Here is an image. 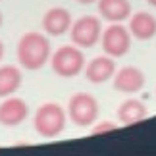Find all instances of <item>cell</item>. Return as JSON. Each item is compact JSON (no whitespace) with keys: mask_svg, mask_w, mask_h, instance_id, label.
<instances>
[{"mask_svg":"<svg viewBox=\"0 0 156 156\" xmlns=\"http://www.w3.org/2000/svg\"><path fill=\"white\" fill-rule=\"evenodd\" d=\"M116 58L108 56H97L93 58L91 62L85 64V77L89 83H94V85H102V83L114 79V73H116Z\"/></svg>","mask_w":156,"mask_h":156,"instance_id":"cell-10","label":"cell"},{"mask_svg":"<svg viewBox=\"0 0 156 156\" xmlns=\"http://www.w3.org/2000/svg\"><path fill=\"white\" fill-rule=\"evenodd\" d=\"M100 106L91 93H75L68 102V118L77 127H89L98 119Z\"/></svg>","mask_w":156,"mask_h":156,"instance_id":"cell-4","label":"cell"},{"mask_svg":"<svg viewBox=\"0 0 156 156\" xmlns=\"http://www.w3.org/2000/svg\"><path fill=\"white\" fill-rule=\"evenodd\" d=\"M102 37V21L97 16H81L71 23L69 39L79 48H93Z\"/></svg>","mask_w":156,"mask_h":156,"instance_id":"cell-5","label":"cell"},{"mask_svg":"<svg viewBox=\"0 0 156 156\" xmlns=\"http://www.w3.org/2000/svg\"><path fill=\"white\" fill-rule=\"evenodd\" d=\"M129 33L137 41H151L156 35V17L151 12H135L129 16Z\"/></svg>","mask_w":156,"mask_h":156,"instance_id":"cell-11","label":"cell"},{"mask_svg":"<svg viewBox=\"0 0 156 156\" xmlns=\"http://www.w3.org/2000/svg\"><path fill=\"white\" fill-rule=\"evenodd\" d=\"M75 2H79V4H83V6H89V4H94L97 0H75Z\"/></svg>","mask_w":156,"mask_h":156,"instance_id":"cell-16","label":"cell"},{"mask_svg":"<svg viewBox=\"0 0 156 156\" xmlns=\"http://www.w3.org/2000/svg\"><path fill=\"white\" fill-rule=\"evenodd\" d=\"M148 6H152V8H156V0H147Z\"/></svg>","mask_w":156,"mask_h":156,"instance_id":"cell-18","label":"cell"},{"mask_svg":"<svg viewBox=\"0 0 156 156\" xmlns=\"http://www.w3.org/2000/svg\"><path fill=\"white\" fill-rule=\"evenodd\" d=\"M2 58H4V43L0 41V62H2Z\"/></svg>","mask_w":156,"mask_h":156,"instance_id":"cell-17","label":"cell"},{"mask_svg":"<svg viewBox=\"0 0 156 156\" xmlns=\"http://www.w3.org/2000/svg\"><path fill=\"white\" fill-rule=\"evenodd\" d=\"M98 14L108 23H123L131 16L129 0H97Z\"/></svg>","mask_w":156,"mask_h":156,"instance_id":"cell-12","label":"cell"},{"mask_svg":"<svg viewBox=\"0 0 156 156\" xmlns=\"http://www.w3.org/2000/svg\"><path fill=\"white\" fill-rule=\"evenodd\" d=\"M85 54L83 48H79L77 44H64L58 46L56 50L52 52L50 56V68L58 77H64V79H71V77H77L85 69Z\"/></svg>","mask_w":156,"mask_h":156,"instance_id":"cell-3","label":"cell"},{"mask_svg":"<svg viewBox=\"0 0 156 156\" xmlns=\"http://www.w3.org/2000/svg\"><path fill=\"white\" fill-rule=\"evenodd\" d=\"M118 129V123L116 122H108V119H104V122H94L93 123V135H106V133H114V131Z\"/></svg>","mask_w":156,"mask_h":156,"instance_id":"cell-15","label":"cell"},{"mask_svg":"<svg viewBox=\"0 0 156 156\" xmlns=\"http://www.w3.org/2000/svg\"><path fill=\"white\" fill-rule=\"evenodd\" d=\"M131 33L129 29L122 25V23H110L106 29H102V37H100V44H102L104 54L112 58H122L131 50Z\"/></svg>","mask_w":156,"mask_h":156,"instance_id":"cell-6","label":"cell"},{"mask_svg":"<svg viewBox=\"0 0 156 156\" xmlns=\"http://www.w3.org/2000/svg\"><path fill=\"white\" fill-rule=\"evenodd\" d=\"M147 116H148V110L139 98H127L118 108V122L125 127L145 122Z\"/></svg>","mask_w":156,"mask_h":156,"instance_id":"cell-13","label":"cell"},{"mask_svg":"<svg viewBox=\"0 0 156 156\" xmlns=\"http://www.w3.org/2000/svg\"><path fill=\"white\" fill-rule=\"evenodd\" d=\"M29 118V106L20 97H6L0 102V125L4 127H17Z\"/></svg>","mask_w":156,"mask_h":156,"instance_id":"cell-7","label":"cell"},{"mask_svg":"<svg viewBox=\"0 0 156 156\" xmlns=\"http://www.w3.org/2000/svg\"><path fill=\"white\" fill-rule=\"evenodd\" d=\"M23 83V71H21V66H12V64H6V66H0V98H6V97H12L20 91Z\"/></svg>","mask_w":156,"mask_h":156,"instance_id":"cell-14","label":"cell"},{"mask_svg":"<svg viewBox=\"0 0 156 156\" xmlns=\"http://www.w3.org/2000/svg\"><path fill=\"white\" fill-rule=\"evenodd\" d=\"M66 123H68V110H64L56 102H44L35 110L33 127L44 139H54L62 135Z\"/></svg>","mask_w":156,"mask_h":156,"instance_id":"cell-2","label":"cell"},{"mask_svg":"<svg viewBox=\"0 0 156 156\" xmlns=\"http://www.w3.org/2000/svg\"><path fill=\"white\" fill-rule=\"evenodd\" d=\"M16 56L20 66L27 71H39L41 68H44L52 56V46L46 33H39V31L23 33L17 41Z\"/></svg>","mask_w":156,"mask_h":156,"instance_id":"cell-1","label":"cell"},{"mask_svg":"<svg viewBox=\"0 0 156 156\" xmlns=\"http://www.w3.org/2000/svg\"><path fill=\"white\" fill-rule=\"evenodd\" d=\"M2 21H4V16H2V12H0V27H2Z\"/></svg>","mask_w":156,"mask_h":156,"instance_id":"cell-19","label":"cell"},{"mask_svg":"<svg viewBox=\"0 0 156 156\" xmlns=\"http://www.w3.org/2000/svg\"><path fill=\"white\" fill-rule=\"evenodd\" d=\"M71 23H73V17H71L69 10L62 8V6H56V8H50L44 12L43 31L48 37H62V35L69 33Z\"/></svg>","mask_w":156,"mask_h":156,"instance_id":"cell-9","label":"cell"},{"mask_svg":"<svg viewBox=\"0 0 156 156\" xmlns=\"http://www.w3.org/2000/svg\"><path fill=\"white\" fill-rule=\"evenodd\" d=\"M145 83L147 77L143 73V69L137 68V66H123L114 73V89L118 93H125V94L139 93L145 87Z\"/></svg>","mask_w":156,"mask_h":156,"instance_id":"cell-8","label":"cell"}]
</instances>
